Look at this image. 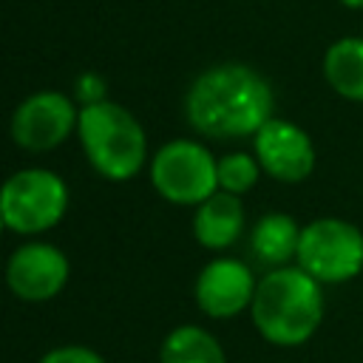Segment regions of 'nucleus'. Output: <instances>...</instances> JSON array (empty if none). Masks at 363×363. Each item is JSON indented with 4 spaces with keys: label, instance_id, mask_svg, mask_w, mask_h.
<instances>
[{
    "label": "nucleus",
    "instance_id": "20e7f679",
    "mask_svg": "<svg viewBox=\"0 0 363 363\" xmlns=\"http://www.w3.org/2000/svg\"><path fill=\"white\" fill-rule=\"evenodd\" d=\"M295 261L318 284H346L363 269V233L346 218H315L301 227Z\"/></svg>",
    "mask_w": 363,
    "mask_h": 363
},
{
    "label": "nucleus",
    "instance_id": "ddd939ff",
    "mask_svg": "<svg viewBox=\"0 0 363 363\" xmlns=\"http://www.w3.org/2000/svg\"><path fill=\"white\" fill-rule=\"evenodd\" d=\"M323 79L352 102H363V37H340L323 54Z\"/></svg>",
    "mask_w": 363,
    "mask_h": 363
},
{
    "label": "nucleus",
    "instance_id": "7ed1b4c3",
    "mask_svg": "<svg viewBox=\"0 0 363 363\" xmlns=\"http://www.w3.org/2000/svg\"><path fill=\"white\" fill-rule=\"evenodd\" d=\"M77 133L88 162L105 179L125 182L136 176L147 159V139L139 119L111 99L82 105Z\"/></svg>",
    "mask_w": 363,
    "mask_h": 363
},
{
    "label": "nucleus",
    "instance_id": "39448f33",
    "mask_svg": "<svg viewBox=\"0 0 363 363\" xmlns=\"http://www.w3.org/2000/svg\"><path fill=\"white\" fill-rule=\"evenodd\" d=\"M68 210L65 182L43 167H26L0 187V213L9 230L34 235L54 227Z\"/></svg>",
    "mask_w": 363,
    "mask_h": 363
},
{
    "label": "nucleus",
    "instance_id": "6e6552de",
    "mask_svg": "<svg viewBox=\"0 0 363 363\" xmlns=\"http://www.w3.org/2000/svg\"><path fill=\"white\" fill-rule=\"evenodd\" d=\"M252 147L261 170L284 184H298L315 170V145L309 133L289 119L272 116L252 136Z\"/></svg>",
    "mask_w": 363,
    "mask_h": 363
},
{
    "label": "nucleus",
    "instance_id": "f257e3e1",
    "mask_svg": "<svg viewBox=\"0 0 363 363\" xmlns=\"http://www.w3.org/2000/svg\"><path fill=\"white\" fill-rule=\"evenodd\" d=\"M272 85L244 62H221L201 71L184 96L187 122L213 139L255 136L272 119Z\"/></svg>",
    "mask_w": 363,
    "mask_h": 363
},
{
    "label": "nucleus",
    "instance_id": "0eeeda50",
    "mask_svg": "<svg viewBox=\"0 0 363 363\" xmlns=\"http://www.w3.org/2000/svg\"><path fill=\"white\" fill-rule=\"evenodd\" d=\"M79 111L62 91H37L26 96L11 113V139L31 153L51 150L77 128Z\"/></svg>",
    "mask_w": 363,
    "mask_h": 363
},
{
    "label": "nucleus",
    "instance_id": "f03ea898",
    "mask_svg": "<svg viewBox=\"0 0 363 363\" xmlns=\"http://www.w3.org/2000/svg\"><path fill=\"white\" fill-rule=\"evenodd\" d=\"M323 306V284L301 267H278L258 281L250 315L272 346H301L318 332Z\"/></svg>",
    "mask_w": 363,
    "mask_h": 363
},
{
    "label": "nucleus",
    "instance_id": "dca6fc26",
    "mask_svg": "<svg viewBox=\"0 0 363 363\" xmlns=\"http://www.w3.org/2000/svg\"><path fill=\"white\" fill-rule=\"evenodd\" d=\"M40 363H105V360L88 346H60L51 349Z\"/></svg>",
    "mask_w": 363,
    "mask_h": 363
},
{
    "label": "nucleus",
    "instance_id": "6ab92c4d",
    "mask_svg": "<svg viewBox=\"0 0 363 363\" xmlns=\"http://www.w3.org/2000/svg\"><path fill=\"white\" fill-rule=\"evenodd\" d=\"M3 227H6V221H3V213H0V233H3Z\"/></svg>",
    "mask_w": 363,
    "mask_h": 363
},
{
    "label": "nucleus",
    "instance_id": "1a4fd4ad",
    "mask_svg": "<svg viewBox=\"0 0 363 363\" xmlns=\"http://www.w3.org/2000/svg\"><path fill=\"white\" fill-rule=\"evenodd\" d=\"M6 281L23 301H48L68 281V258L54 244H26L9 258Z\"/></svg>",
    "mask_w": 363,
    "mask_h": 363
},
{
    "label": "nucleus",
    "instance_id": "9d476101",
    "mask_svg": "<svg viewBox=\"0 0 363 363\" xmlns=\"http://www.w3.org/2000/svg\"><path fill=\"white\" fill-rule=\"evenodd\" d=\"M255 278L238 258H216L196 278V303L210 318H233L252 303Z\"/></svg>",
    "mask_w": 363,
    "mask_h": 363
},
{
    "label": "nucleus",
    "instance_id": "423d86ee",
    "mask_svg": "<svg viewBox=\"0 0 363 363\" xmlns=\"http://www.w3.org/2000/svg\"><path fill=\"white\" fill-rule=\"evenodd\" d=\"M153 187L173 204H201L218 190V162L193 139H173L150 162Z\"/></svg>",
    "mask_w": 363,
    "mask_h": 363
},
{
    "label": "nucleus",
    "instance_id": "9b49d317",
    "mask_svg": "<svg viewBox=\"0 0 363 363\" xmlns=\"http://www.w3.org/2000/svg\"><path fill=\"white\" fill-rule=\"evenodd\" d=\"M244 230V207L233 193H213L207 201L199 204L193 218V235L207 250H227L238 241Z\"/></svg>",
    "mask_w": 363,
    "mask_h": 363
},
{
    "label": "nucleus",
    "instance_id": "f8f14e48",
    "mask_svg": "<svg viewBox=\"0 0 363 363\" xmlns=\"http://www.w3.org/2000/svg\"><path fill=\"white\" fill-rule=\"evenodd\" d=\"M298 241H301V227L286 213L261 216L255 221V227H252V235H250L252 255L261 264L272 267V269L286 267L298 255Z\"/></svg>",
    "mask_w": 363,
    "mask_h": 363
},
{
    "label": "nucleus",
    "instance_id": "2eb2a0df",
    "mask_svg": "<svg viewBox=\"0 0 363 363\" xmlns=\"http://www.w3.org/2000/svg\"><path fill=\"white\" fill-rule=\"evenodd\" d=\"M258 173H261V164L250 153H227L224 159H218V187L224 193L241 196L252 190L258 182Z\"/></svg>",
    "mask_w": 363,
    "mask_h": 363
},
{
    "label": "nucleus",
    "instance_id": "a211bd4d",
    "mask_svg": "<svg viewBox=\"0 0 363 363\" xmlns=\"http://www.w3.org/2000/svg\"><path fill=\"white\" fill-rule=\"evenodd\" d=\"M340 6H346V9H354V11H360L363 9V0H337Z\"/></svg>",
    "mask_w": 363,
    "mask_h": 363
},
{
    "label": "nucleus",
    "instance_id": "f3484780",
    "mask_svg": "<svg viewBox=\"0 0 363 363\" xmlns=\"http://www.w3.org/2000/svg\"><path fill=\"white\" fill-rule=\"evenodd\" d=\"M74 91H77V99L82 105H94V102H102L105 99V82L96 74H82L77 79V88Z\"/></svg>",
    "mask_w": 363,
    "mask_h": 363
},
{
    "label": "nucleus",
    "instance_id": "4468645a",
    "mask_svg": "<svg viewBox=\"0 0 363 363\" xmlns=\"http://www.w3.org/2000/svg\"><path fill=\"white\" fill-rule=\"evenodd\" d=\"M159 363H227V357L218 340L201 326H179L164 337Z\"/></svg>",
    "mask_w": 363,
    "mask_h": 363
}]
</instances>
